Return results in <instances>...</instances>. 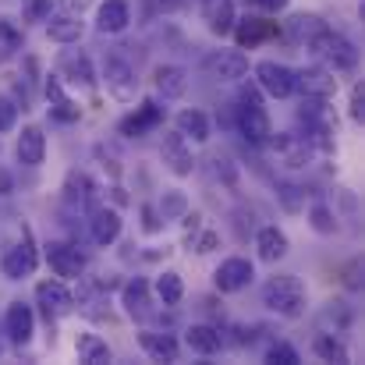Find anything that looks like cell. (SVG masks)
<instances>
[{
    "label": "cell",
    "mask_w": 365,
    "mask_h": 365,
    "mask_svg": "<svg viewBox=\"0 0 365 365\" xmlns=\"http://www.w3.org/2000/svg\"><path fill=\"white\" fill-rule=\"evenodd\" d=\"M156 89H160L167 100L185 96V89H188V71L178 68V64H160V68H156Z\"/></svg>",
    "instance_id": "obj_26"
},
{
    "label": "cell",
    "mask_w": 365,
    "mask_h": 365,
    "mask_svg": "<svg viewBox=\"0 0 365 365\" xmlns=\"http://www.w3.org/2000/svg\"><path fill=\"white\" fill-rule=\"evenodd\" d=\"M46 36L57 43H78L82 39V21L78 14H46Z\"/></svg>",
    "instance_id": "obj_25"
},
{
    "label": "cell",
    "mask_w": 365,
    "mask_h": 365,
    "mask_svg": "<svg viewBox=\"0 0 365 365\" xmlns=\"http://www.w3.org/2000/svg\"><path fill=\"white\" fill-rule=\"evenodd\" d=\"M36 269V245H32V231L21 227V242L11 245L4 255V277L7 280H21Z\"/></svg>",
    "instance_id": "obj_8"
},
{
    "label": "cell",
    "mask_w": 365,
    "mask_h": 365,
    "mask_svg": "<svg viewBox=\"0 0 365 365\" xmlns=\"http://www.w3.org/2000/svg\"><path fill=\"white\" fill-rule=\"evenodd\" d=\"M323 32H327V21L319 14H294V18H287V39L298 43V46H312Z\"/></svg>",
    "instance_id": "obj_18"
},
{
    "label": "cell",
    "mask_w": 365,
    "mask_h": 365,
    "mask_svg": "<svg viewBox=\"0 0 365 365\" xmlns=\"http://www.w3.org/2000/svg\"><path fill=\"white\" fill-rule=\"evenodd\" d=\"M309 50H316L327 64H330V71H355V64H359V50H355V43L351 39H344L341 32H323Z\"/></svg>",
    "instance_id": "obj_3"
},
{
    "label": "cell",
    "mask_w": 365,
    "mask_h": 365,
    "mask_svg": "<svg viewBox=\"0 0 365 365\" xmlns=\"http://www.w3.org/2000/svg\"><path fill=\"white\" fill-rule=\"evenodd\" d=\"M61 4H64V7L71 11V14H82V11H86V7H89L93 0H61Z\"/></svg>",
    "instance_id": "obj_46"
},
{
    "label": "cell",
    "mask_w": 365,
    "mask_h": 365,
    "mask_svg": "<svg viewBox=\"0 0 365 365\" xmlns=\"http://www.w3.org/2000/svg\"><path fill=\"white\" fill-rule=\"evenodd\" d=\"M255 277V269H252V262L248 259H224L220 262V269L213 273V280H217V291H224V294H235V291H242L248 287V280Z\"/></svg>",
    "instance_id": "obj_13"
},
{
    "label": "cell",
    "mask_w": 365,
    "mask_h": 365,
    "mask_svg": "<svg viewBox=\"0 0 365 365\" xmlns=\"http://www.w3.org/2000/svg\"><path fill=\"white\" fill-rule=\"evenodd\" d=\"M18 121V103L11 96H0V131H11Z\"/></svg>",
    "instance_id": "obj_40"
},
{
    "label": "cell",
    "mask_w": 365,
    "mask_h": 365,
    "mask_svg": "<svg viewBox=\"0 0 365 365\" xmlns=\"http://www.w3.org/2000/svg\"><path fill=\"white\" fill-rule=\"evenodd\" d=\"M255 82H259L269 96H277V100H287V96L294 93V71L284 68V64H277V61L255 64Z\"/></svg>",
    "instance_id": "obj_9"
},
{
    "label": "cell",
    "mask_w": 365,
    "mask_h": 365,
    "mask_svg": "<svg viewBox=\"0 0 365 365\" xmlns=\"http://www.w3.org/2000/svg\"><path fill=\"white\" fill-rule=\"evenodd\" d=\"M202 68L217 82H242L245 75H248V57L238 53V50H217V53H210L202 61Z\"/></svg>",
    "instance_id": "obj_6"
},
{
    "label": "cell",
    "mask_w": 365,
    "mask_h": 365,
    "mask_svg": "<svg viewBox=\"0 0 365 365\" xmlns=\"http://www.w3.org/2000/svg\"><path fill=\"white\" fill-rule=\"evenodd\" d=\"M11 192H14V178H11V170L0 167V195H11Z\"/></svg>",
    "instance_id": "obj_44"
},
{
    "label": "cell",
    "mask_w": 365,
    "mask_h": 365,
    "mask_svg": "<svg viewBox=\"0 0 365 365\" xmlns=\"http://www.w3.org/2000/svg\"><path fill=\"white\" fill-rule=\"evenodd\" d=\"M118 235H121V213L118 210H107V206L93 210V242L110 245V242H118Z\"/></svg>",
    "instance_id": "obj_24"
},
{
    "label": "cell",
    "mask_w": 365,
    "mask_h": 365,
    "mask_svg": "<svg viewBox=\"0 0 365 365\" xmlns=\"http://www.w3.org/2000/svg\"><path fill=\"white\" fill-rule=\"evenodd\" d=\"M128 21H131V7H128V0H107V4L100 7L96 29H100L103 36H118V32L128 29Z\"/></svg>",
    "instance_id": "obj_21"
},
{
    "label": "cell",
    "mask_w": 365,
    "mask_h": 365,
    "mask_svg": "<svg viewBox=\"0 0 365 365\" xmlns=\"http://www.w3.org/2000/svg\"><path fill=\"white\" fill-rule=\"evenodd\" d=\"M142 217H145V231H160V220H156V213H153L149 206L142 210Z\"/></svg>",
    "instance_id": "obj_47"
},
{
    "label": "cell",
    "mask_w": 365,
    "mask_h": 365,
    "mask_svg": "<svg viewBox=\"0 0 365 365\" xmlns=\"http://www.w3.org/2000/svg\"><path fill=\"white\" fill-rule=\"evenodd\" d=\"M178 210H185V199H181V195H167V202H163V213H178Z\"/></svg>",
    "instance_id": "obj_45"
},
{
    "label": "cell",
    "mask_w": 365,
    "mask_h": 365,
    "mask_svg": "<svg viewBox=\"0 0 365 365\" xmlns=\"http://www.w3.org/2000/svg\"><path fill=\"white\" fill-rule=\"evenodd\" d=\"M238 131H242L252 145H262V142L269 138V131H273V124H269L262 103H259V93H255L252 86L242 93V103H238Z\"/></svg>",
    "instance_id": "obj_2"
},
{
    "label": "cell",
    "mask_w": 365,
    "mask_h": 365,
    "mask_svg": "<svg viewBox=\"0 0 365 365\" xmlns=\"http://www.w3.org/2000/svg\"><path fill=\"white\" fill-rule=\"evenodd\" d=\"M163 163H167V170L178 174V178H188V174L195 170L192 145H188V138H185L181 131H170V135L163 138Z\"/></svg>",
    "instance_id": "obj_12"
},
{
    "label": "cell",
    "mask_w": 365,
    "mask_h": 365,
    "mask_svg": "<svg viewBox=\"0 0 365 365\" xmlns=\"http://www.w3.org/2000/svg\"><path fill=\"white\" fill-rule=\"evenodd\" d=\"M36 302H39L46 323H50V319H61V316H68V312L75 309V294H71L61 280H43V284L36 287Z\"/></svg>",
    "instance_id": "obj_7"
},
{
    "label": "cell",
    "mask_w": 365,
    "mask_h": 365,
    "mask_svg": "<svg viewBox=\"0 0 365 365\" xmlns=\"http://www.w3.org/2000/svg\"><path fill=\"white\" fill-rule=\"evenodd\" d=\"M330 319H337V330H348L351 327V309L344 302H330L323 309V323H330Z\"/></svg>",
    "instance_id": "obj_39"
},
{
    "label": "cell",
    "mask_w": 365,
    "mask_h": 365,
    "mask_svg": "<svg viewBox=\"0 0 365 365\" xmlns=\"http://www.w3.org/2000/svg\"><path fill=\"white\" fill-rule=\"evenodd\" d=\"M312 351H316L323 362H341V365L348 362V348H344L334 334H319V337H316V344H312Z\"/></svg>",
    "instance_id": "obj_34"
},
{
    "label": "cell",
    "mask_w": 365,
    "mask_h": 365,
    "mask_svg": "<svg viewBox=\"0 0 365 365\" xmlns=\"http://www.w3.org/2000/svg\"><path fill=\"white\" fill-rule=\"evenodd\" d=\"M309 217H312V227H316L319 235H334V231H337V220H334V213H330L323 202H319V206H312V213H309Z\"/></svg>",
    "instance_id": "obj_38"
},
{
    "label": "cell",
    "mask_w": 365,
    "mask_h": 365,
    "mask_svg": "<svg viewBox=\"0 0 365 365\" xmlns=\"http://www.w3.org/2000/svg\"><path fill=\"white\" fill-rule=\"evenodd\" d=\"M64 199H68L71 206H78V210L96 206V185L89 181V174L71 170V174H68V181H64Z\"/></svg>",
    "instance_id": "obj_22"
},
{
    "label": "cell",
    "mask_w": 365,
    "mask_h": 365,
    "mask_svg": "<svg viewBox=\"0 0 365 365\" xmlns=\"http://www.w3.org/2000/svg\"><path fill=\"white\" fill-rule=\"evenodd\" d=\"M269 149H273V156H277V163H284V167H291V170H302L309 160H312V142L305 138V135H294V131H269Z\"/></svg>",
    "instance_id": "obj_4"
},
{
    "label": "cell",
    "mask_w": 365,
    "mask_h": 365,
    "mask_svg": "<svg viewBox=\"0 0 365 365\" xmlns=\"http://www.w3.org/2000/svg\"><path fill=\"white\" fill-rule=\"evenodd\" d=\"M185 341H188V348H192V351H199V355H217V351H220V344H224L220 330H213V327H206V323L188 327Z\"/></svg>",
    "instance_id": "obj_28"
},
{
    "label": "cell",
    "mask_w": 365,
    "mask_h": 365,
    "mask_svg": "<svg viewBox=\"0 0 365 365\" xmlns=\"http://www.w3.org/2000/svg\"><path fill=\"white\" fill-rule=\"evenodd\" d=\"M103 82H107V93L114 96V100H135V93H138V75H135V68L121 61V57H110L107 64H103Z\"/></svg>",
    "instance_id": "obj_5"
},
{
    "label": "cell",
    "mask_w": 365,
    "mask_h": 365,
    "mask_svg": "<svg viewBox=\"0 0 365 365\" xmlns=\"http://www.w3.org/2000/svg\"><path fill=\"white\" fill-rule=\"evenodd\" d=\"M138 344L145 348V355H153L156 362H178V341L170 334H156V330H142Z\"/></svg>",
    "instance_id": "obj_23"
},
{
    "label": "cell",
    "mask_w": 365,
    "mask_h": 365,
    "mask_svg": "<svg viewBox=\"0 0 365 365\" xmlns=\"http://www.w3.org/2000/svg\"><path fill=\"white\" fill-rule=\"evenodd\" d=\"M262 305L269 312H280L287 319L302 316L305 312V284L291 273H280V277H269L266 287H262Z\"/></svg>",
    "instance_id": "obj_1"
},
{
    "label": "cell",
    "mask_w": 365,
    "mask_h": 365,
    "mask_svg": "<svg viewBox=\"0 0 365 365\" xmlns=\"http://www.w3.org/2000/svg\"><path fill=\"white\" fill-rule=\"evenodd\" d=\"M277 202H280L287 213H302V210H305V192H302L298 185H291V181H280V185H277Z\"/></svg>",
    "instance_id": "obj_36"
},
{
    "label": "cell",
    "mask_w": 365,
    "mask_h": 365,
    "mask_svg": "<svg viewBox=\"0 0 365 365\" xmlns=\"http://www.w3.org/2000/svg\"><path fill=\"white\" fill-rule=\"evenodd\" d=\"M75 351H78V359L89 365H107L114 355H110V348H107V341L103 337H96V334H78V341H75Z\"/></svg>",
    "instance_id": "obj_31"
},
{
    "label": "cell",
    "mask_w": 365,
    "mask_h": 365,
    "mask_svg": "<svg viewBox=\"0 0 365 365\" xmlns=\"http://www.w3.org/2000/svg\"><path fill=\"white\" fill-rule=\"evenodd\" d=\"M46 100H50V118L53 121H61V124H75L78 121V103L75 100H68V93L61 89V78H53V75H46Z\"/></svg>",
    "instance_id": "obj_16"
},
{
    "label": "cell",
    "mask_w": 365,
    "mask_h": 365,
    "mask_svg": "<svg viewBox=\"0 0 365 365\" xmlns=\"http://www.w3.org/2000/svg\"><path fill=\"white\" fill-rule=\"evenodd\" d=\"M160 124H163V110H160L156 103H142L131 118L121 121V135H128V138H142V135L156 131Z\"/></svg>",
    "instance_id": "obj_19"
},
{
    "label": "cell",
    "mask_w": 365,
    "mask_h": 365,
    "mask_svg": "<svg viewBox=\"0 0 365 365\" xmlns=\"http://www.w3.org/2000/svg\"><path fill=\"white\" fill-rule=\"evenodd\" d=\"M231 32L238 36V46H255V43L269 39L277 29H273V21H262V18H242V21H235Z\"/></svg>",
    "instance_id": "obj_29"
},
{
    "label": "cell",
    "mask_w": 365,
    "mask_h": 365,
    "mask_svg": "<svg viewBox=\"0 0 365 365\" xmlns=\"http://www.w3.org/2000/svg\"><path fill=\"white\" fill-rule=\"evenodd\" d=\"M145 4H149L153 11H178L185 0H145Z\"/></svg>",
    "instance_id": "obj_43"
},
{
    "label": "cell",
    "mask_w": 365,
    "mask_h": 365,
    "mask_svg": "<svg viewBox=\"0 0 365 365\" xmlns=\"http://www.w3.org/2000/svg\"><path fill=\"white\" fill-rule=\"evenodd\" d=\"M255 248H259V259L277 262V259L287 255V235L277 231V227H262V231L255 235Z\"/></svg>",
    "instance_id": "obj_30"
},
{
    "label": "cell",
    "mask_w": 365,
    "mask_h": 365,
    "mask_svg": "<svg viewBox=\"0 0 365 365\" xmlns=\"http://www.w3.org/2000/svg\"><path fill=\"white\" fill-rule=\"evenodd\" d=\"M21 50V29L11 18H0V61L14 57Z\"/></svg>",
    "instance_id": "obj_35"
},
{
    "label": "cell",
    "mask_w": 365,
    "mask_h": 365,
    "mask_svg": "<svg viewBox=\"0 0 365 365\" xmlns=\"http://www.w3.org/2000/svg\"><path fill=\"white\" fill-rule=\"evenodd\" d=\"M4 323H7V334H11L14 344H29L32 334H36V316H32V309L25 302H11Z\"/></svg>",
    "instance_id": "obj_17"
},
{
    "label": "cell",
    "mask_w": 365,
    "mask_h": 365,
    "mask_svg": "<svg viewBox=\"0 0 365 365\" xmlns=\"http://www.w3.org/2000/svg\"><path fill=\"white\" fill-rule=\"evenodd\" d=\"M255 4H259V7H266V11H280L287 0H255Z\"/></svg>",
    "instance_id": "obj_48"
},
{
    "label": "cell",
    "mask_w": 365,
    "mask_h": 365,
    "mask_svg": "<svg viewBox=\"0 0 365 365\" xmlns=\"http://www.w3.org/2000/svg\"><path fill=\"white\" fill-rule=\"evenodd\" d=\"M294 89H302V96L334 100L337 96V78L327 68H305V71H294Z\"/></svg>",
    "instance_id": "obj_11"
},
{
    "label": "cell",
    "mask_w": 365,
    "mask_h": 365,
    "mask_svg": "<svg viewBox=\"0 0 365 365\" xmlns=\"http://www.w3.org/2000/svg\"><path fill=\"white\" fill-rule=\"evenodd\" d=\"M57 71H61L68 82H75V86H93V82H96L93 61H89V53H82V50H64L61 61H57Z\"/></svg>",
    "instance_id": "obj_14"
},
{
    "label": "cell",
    "mask_w": 365,
    "mask_h": 365,
    "mask_svg": "<svg viewBox=\"0 0 365 365\" xmlns=\"http://www.w3.org/2000/svg\"><path fill=\"white\" fill-rule=\"evenodd\" d=\"M156 294H160L163 305H178V302L185 298V284H181V277H178L174 269L160 273V277H156Z\"/></svg>",
    "instance_id": "obj_33"
},
{
    "label": "cell",
    "mask_w": 365,
    "mask_h": 365,
    "mask_svg": "<svg viewBox=\"0 0 365 365\" xmlns=\"http://www.w3.org/2000/svg\"><path fill=\"white\" fill-rule=\"evenodd\" d=\"M46 262H50V269H53L57 277H64V280H75V277H82V269H86L82 252H78L75 245H68V242H50L46 245Z\"/></svg>",
    "instance_id": "obj_10"
},
{
    "label": "cell",
    "mask_w": 365,
    "mask_h": 365,
    "mask_svg": "<svg viewBox=\"0 0 365 365\" xmlns=\"http://www.w3.org/2000/svg\"><path fill=\"white\" fill-rule=\"evenodd\" d=\"M14 153H18V163H25V167H39L43 156H46V135H43V128H39V124L21 128Z\"/></svg>",
    "instance_id": "obj_15"
},
{
    "label": "cell",
    "mask_w": 365,
    "mask_h": 365,
    "mask_svg": "<svg viewBox=\"0 0 365 365\" xmlns=\"http://www.w3.org/2000/svg\"><path fill=\"white\" fill-rule=\"evenodd\" d=\"M178 131L192 142H206L210 138V121H206L202 110H181L178 114Z\"/></svg>",
    "instance_id": "obj_32"
},
{
    "label": "cell",
    "mask_w": 365,
    "mask_h": 365,
    "mask_svg": "<svg viewBox=\"0 0 365 365\" xmlns=\"http://www.w3.org/2000/svg\"><path fill=\"white\" fill-rule=\"evenodd\" d=\"M202 14L210 21V32L227 36L235 29V4L231 0H202Z\"/></svg>",
    "instance_id": "obj_27"
},
{
    "label": "cell",
    "mask_w": 365,
    "mask_h": 365,
    "mask_svg": "<svg viewBox=\"0 0 365 365\" xmlns=\"http://www.w3.org/2000/svg\"><path fill=\"white\" fill-rule=\"evenodd\" d=\"M50 0H25V21H46Z\"/></svg>",
    "instance_id": "obj_41"
},
{
    "label": "cell",
    "mask_w": 365,
    "mask_h": 365,
    "mask_svg": "<svg viewBox=\"0 0 365 365\" xmlns=\"http://www.w3.org/2000/svg\"><path fill=\"white\" fill-rule=\"evenodd\" d=\"M121 302H124V312L131 319H149V312H153V305H149V284L142 277H135V280L124 284Z\"/></svg>",
    "instance_id": "obj_20"
},
{
    "label": "cell",
    "mask_w": 365,
    "mask_h": 365,
    "mask_svg": "<svg viewBox=\"0 0 365 365\" xmlns=\"http://www.w3.org/2000/svg\"><path fill=\"white\" fill-rule=\"evenodd\" d=\"M266 362H273V365H298L302 359H298V351H294L287 341H277V344H269Z\"/></svg>",
    "instance_id": "obj_37"
},
{
    "label": "cell",
    "mask_w": 365,
    "mask_h": 365,
    "mask_svg": "<svg viewBox=\"0 0 365 365\" xmlns=\"http://www.w3.org/2000/svg\"><path fill=\"white\" fill-rule=\"evenodd\" d=\"M351 118H355V121H362L365 118V89L362 86L351 89Z\"/></svg>",
    "instance_id": "obj_42"
}]
</instances>
